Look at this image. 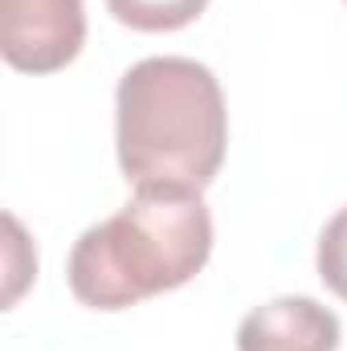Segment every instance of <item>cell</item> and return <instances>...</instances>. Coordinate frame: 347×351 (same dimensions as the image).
<instances>
[{
	"mask_svg": "<svg viewBox=\"0 0 347 351\" xmlns=\"http://www.w3.org/2000/svg\"><path fill=\"white\" fill-rule=\"evenodd\" d=\"M119 168L135 188L200 192L229 147L221 82L192 58H143L115 90Z\"/></svg>",
	"mask_w": 347,
	"mask_h": 351,
	"instance_id": "6da1fadb",
	"label": "cell"
},
{
	"mask_svg": "<svg viewBox=\"0 0 347 351\" xmlns=\"http://www.w3.org/2000/svg\"><path fill=\"white\" fill-rule=\"evenodd\" d=\"M213 254V217L200 192L135 188L115 217L90 225L70 254V290L82 306L127 311L192 282Z\"/></svg>",
	"mask_w": 347,
	"mask_h": 351,
	"instance_id": "7a4b0ae2",
	"label": "cell"
},
{
	"mask_svg": "<svg viewBox=\"0 0 347 351\" xmlns=\"http://www.w3.org/2000/svg\"><path fill=\"white\" fill-rule=\"evenodd\" d=\"M86 41L82 0H0V53L21 74L66 70Z\"/></svg>",
	"mask_w": 347,
	"mask_h": 351,
	"instance_id": "3957f363",
	"label": "cell"
},
{
	"mask_svg": "<svg viewBox=\"0 0 347 351\" xmlns=\"http://www.w3.org/2000/svg\"><path fill=\"white\" fill-rule=\"evenodd\" d=\"M237 351H339V319L307 294H286L241 319Z\"/></svg>",
	"mask_w": 347,
	"mask_h": 351,
	"instance_id": "277c9868",
	"label": "cell"
},
{
	"mask_svg": "<svg viewBox=\"0 0 347 351\" xmlns=\"http://www.w3.org/2000/svg\"><path fill=\"white\" fill-rule=\"evenodd\" d=\"M110 16L135 33H176L192 25L208 0H106Z\"/></svg>",
	"mask_w": 347,
	"mask_h": 351,
	"instance_id": "5b68a950",
	"label": "cell"
},
{
	"mask_svg": "<svg viewBox=\"0 0 347 351\" xmlns=\"http://www.w3.org/2000/svg\"><path fill=\"white\" fill-rule=\"evenodd\" d=\"M319 278L335 298L347 302V208H339L327 221L319 237Z\"/></svg>",
	"mask_w": 347,
	"mask_h": 351,
	"instance_id": "8992f818",
	"label": "cell"
}]
</instances>
